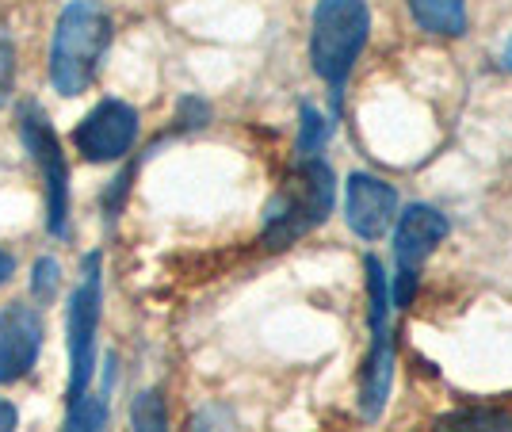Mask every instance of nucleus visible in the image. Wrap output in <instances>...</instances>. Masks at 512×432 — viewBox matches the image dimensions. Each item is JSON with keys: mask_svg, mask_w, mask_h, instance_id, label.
<instances>
[{"mask_svg": "<svg viewBox=\"0 0 512 432\" xmlns=\"http://www.w3.org/2000/svg\"><path fill=\"white\" fill-rule=\"evenodd\" d=\"M107 46H111V16L100 0H69L62 16L54 23V39H50V88L73 100L88 92L96 81L100 62H104Z\"/></svg>", "mask_w": 512, "mask_h": 432, "instance_id": "obj_1", "label": "nucleus"}, {"mask_svg": "<svg viewBox=\"0 0 512 432\" xmlns=\"http://www.w3.org/2000/svg\"><path fill=\"white\" fill-rule=\"evenodd\" d=\"M337 203V176L321 157H299L287 180L272 195L264 211V230L260 245L264 249H287L310 230H318L325 218L333 215Z\"/></svg>", "mask_w": 512, "mask_h": 432, "instance_id": "obj_2", "label": "nucleus"}, {"mask_svg": "<svg viewBox=\"0 0 512 432\" xmlns=\"http://www.w3.org/2000/svg\"><path fill=\"white\" fill-rule=\"evenodd\" d=\"M371 39L367 0H318L310 16V65L333 88V104H341V88L360 62Z\"/></svg>", "mask_w": 512, "mask_h": 432, "instance_id": "obj_3", "label": "nucleus"}, {"mask_svg": "<svg viewBox=\"0 0 512 432\" xmlns=\"http://www.w3.org/2000/svg\"><path fill=\"white\" fill-rule=\"evenodd\" d=\"M100 306H104V276L100 253H85L81 280L65 303V348H69V402L92 387L96 375V333H100Z\"/></svg>", "mask_w": 512, "mask_h": 432, "instance_id": "obj_4", "label": "nucleus"}, {"mask_svg": "<svg viewBox=\"0 0 512 432\" xmlns=\"http://www.w3.org/2000/svg\"><path fill=\"white\" fill-rule=\"evenodd\" d=\"M448 234V215L428 207V203H409L406 211H398V218H394V268H398V276L390 283V306L406 310L413 303L425 260L436 253V245Z\"/></svg>", "mask_w": 512, "mask_h": 432, "instance_id": "obj_5", "label": "nucleus"}, {"mask_svg": "<svg viewBox=\"0 0 512 432\" xmlns=\"http://www.w3.org/2000/svg\"><path fill=\"white\" fill-rule=\"evenodd\" d=\"M367 272V303H371V352L363 364L360 406L363 417L375 421L386 410L390 379H394V345H390V276L383 272L379 257H363Z\"/></svg>", "mask_w": 512, "mask_h": 432, "instance_id": "obj_6", "label": "nucleus"}, {"mask_svg": "<svg viewBox=\"0 0 512 432\" xmlns=\"http://www.w3.org/2000/svg\"><path fill=\"white\" fill-rule=\"evenodd\" d=\"M20 138L23 150L31 153V161L43 173L46 230H50V238H65L69 234V165H65L62 142L50 127V119L35 104L20 111Z\"/></svg>", "mask_w": 512, "mask_h": 432, "instance_id": "obj_7", "label": "nucleus"}, {"mask_svg": "<svg viewBox=\"0 0 512 432\" xmlns=\"http://www.w3.org/2000/svg\"><path fill=\"white\" fill-rule=\"evenodd\" d=\"M138 130H142V119H138V111L130 108V104H123V100H100L77 123L73 146L92 165H111V161H123L134 150Z\"/></svg>", "mask_w": 512, "mask_h": 432, "instance_id": "obj_8", "label": "nucleus"}, {"mask_svg": "<svg viewBox=\"0 0 512 432\" xmlns=\"http://www.w3.org/2000/svg\"><path fill=\"white\" fill-rule=\"evenodd\" d=\"M43 314L27 303H8L0 310V387L27 379L43 352Z\"/></svg>", "mask_w": 512, "mask_h": 432, "instance_id": "obj_9", "label": "nucleus"}, {"mask_svg": "<svg viewBox=\"0 0 512 432\" xmlns=\"http://www.w3.org/2000/svg\"><path fill=\"white\" fill-rule=\"evenodd\" d=\"M344 218L356 238L379 241L398 218V192L379 176L352 173L344 184Z\"/></svg>", "mask_w": 512, "mask_h": 432, "instance_id": "obj_10", "label": "nucleus"}, {"mask_svg": "<svg viewBox=\"0 0 512 432\" xmlns=\"http://www.w3.org/2000/svg\"><path fill=\"white\" fill-rule=\"evenodd\" d=\"M406 4L425 35H440V39L467 35V0H406Z\"/></svg>", "mask_w": 512, "mask_h": 432, "instance_id": "obj_11", "label": "nucleus"}, {"mask_svg": "<svg viewBox=\"0 0 512 432\" xmlns=\"http://www.w3.org/2000/svg\"><path fill=\"white\" fill-rule=\"evenodd\" d=\"M432 432H512V410L501 406H467L432 421Z\"/></svg>", "mask_w": 512, "mask_h": 432, "instance_id": "obj_12", "label": "nucleus"}, {"mask_svg": "<svg viewBox=\"0 0 512 432\" xmlns=\"http://www.w3.org/2000/svg\"><path fill=\"white\" fill-rule=\"evenodd\" d=\"M104 429H107V390L96 394V390L88 387L81 398L69 402L62 432H104Z\"/></svg>", "mask_w": 512, "mask_h": 432, "instance_id": "obj_13", "label": "nucleus"}, {"mask_svg": "<svg viewBox=\"0 0 512 432\" xmlns=\"http://www.w3.org/2000/svg\"><path fill=\"white\" fill-rule=\"evenodd\" d=\"M130 429L134 432H169V406L161 390H142L130 406Z\"/></svg>", "mask_w": 512, "mask_h": 432, "instance_id": "obj_14", "label": "nucleus"}, {"mask_svg": "<svg viewBox=\"0 0 512 432\" xmlns=\"http://www.w3.org/2000/svg\"><path fill=\"white\" fill-rule=\"evenodd\" d=\"M299 157H318L321 146L329 142V130H333V123L321 115L314 104H302L299 111Z\"/></svg>", "mask_w": 512, "mask_h": 432, "instance_id": "obj_15", "label": "nucleus"}, {"mask_svg": "<svg viewBox=\"0 0 512 432\" xmlns=\"http://www.w3.org/2000/svg\"><path fill=\"white\" fill-rule=\"evenodd\" d=\"M62 291V264L54 257H39L31 268V299L39 306H50Z\"/></svg>", "mask_w": 512, "mask_h": 432, "instance_id": "obj_16", "label": "nucleus"}, {"mask_svg": "<svg viewBox=\"0 0 512 432\" xmlns=\"http://www.w3.org/2000/svg\"><path fill=\"white\" fill-rule=\"evenodd\" d=\"M176 123L184 130H199L211 123V104L207 100H199V96H184L180 100V115H176Z\"/></svg>", "mask_w": 512, "mask_h": 432, "instance_id": "obj_17", "label": "nucleus"}, {"mask_svg": "<svg viewBox=\"0 0 512 432\" xmlns=\"http://www.w3.org/2000/svg\"><path fill=\"white\" fill-rule=\"evenodd\" d=\"M192 432H230V421H226V410H203L192 421Z\"/></svg>", "mask_w": 512, "mask_h": 432, "instance_id": "obj_18", "label": "nucleus"}, {"mask_svg": "<svg viewBox=\"0 0 512 432\" xmlns=\"http://www.w3.org/2000/svg\"><path fill=\"white\" fill-rule=\"evenodd\" d=\"M16 429H20V410L8 398H0V432H16Z\"/></svg>", "mask_w": 512, "mask_h": 432, "instance_id": "obj_19", "label": "nucleus"}, {"mask_svg": "<svg viewBox=\"0 0 512 432\" xmlns=\"http://www.w3.org/2000/svg\"><path fill=\"white\" fill-rule=\"evenodd\" d=\"M16 276V257L8 253V249H0V287Z\"/></svg>", "mask_w": 512, "mask_h": 432, "instance_id": "obj_20", "label": "nucleus"}, {"mask_svg": "<svg viewBox=\"0 0 512 432\" xmlns=\"http://www.w3.org/2000/svg\"><path fill=\"white\" fill-rule=\"evenodd\" d=\"M501 65L512 73V35H509V43H505V54H501Z\"/></svg>", "mask_w": 512, "mask_h": 432, "instance_id": "obj_21", "label": "nucleus"}]
</instances>
